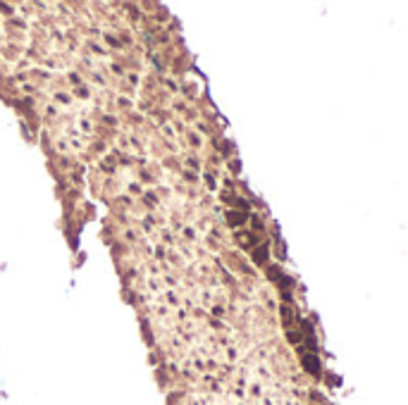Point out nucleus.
Listing matches in <instances>:
<instances>
[{"label":"nucleus","instance_id":"nucleus-1","mask_svg":"<svg viewBox=\"0 0 408 405\" xmlns=\"http://www.w3.org/2000/svg\"><path fill=\"white\" fill-rule=\"evenodd\" d=\"M236 238H239V243H241V246H251V243H253V236L244 234V231H239V234H236Z\"/></svg>","mask_w":408,"mask_h":405},{"label":"nucleus","instance_id":"nucleus-2","mask_svg":"<svg viewBox=\"0 0 408 405\" xmlns=\"http://www.w3.org/2000/svg\"><path fill=\"white\" fill-rule=\"evenodd\" d=\"M229 219H232V224H241V222H244V215H234V212H229Z\"/></svg>","mask_w":408,"mask_h":405}]
</instances>
